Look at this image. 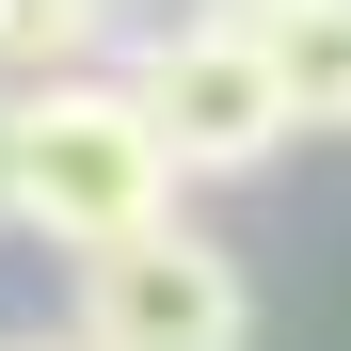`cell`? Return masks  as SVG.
<instances>
[{"mask_svg":"<svg viewBox=\"0 0 351 351\" xmlns=\"http://www.w3.org/2000/svg\"><path fill=\"white\" fill-rule=\"evenodd\" d=\"M192 16H271V0H192Z\"/></svg>","mask_w":351,"mask_h":351,"instance_id":"cell-7","label":"cell"},{"mask_svg":"<svg viewBox=\"0 0 351 351\" xmlns=\"http://www.w3.org/2000/svg\"><path fill=\"white\" fill-rule=\"evenodd\" d=\"M160 208H176V160L144 144V112H128L112 64L0 96V223H16V240L96 256V240H128V223H160Z\"/></svg>","mask_w":351,"mask_h":351,"instance_id":"cell-1","label":"cell"},{"mask_svg":"<svg viewBox=\"0 0 351 351\" xmlns=\"http://www.w3.org/2000/svg\"><path fill=\"white\" fill-rule=\"evenodd\" d=\"M128 48V0H0V96L16 80H80Z\"/></svg>","mask_w":351,"mask_h":351,"instance_id":"cell-5","label":"cell"},{"mask_svg":"<svg viewBox=\"0 0 351 351\" xmlns=\"http://www.w3.org/2000/svg\"><path fill=\"white\" fill-rule=\"evenodd\" d=\"M80 351H256V271L208 240V223H128V240L80 256Z\"/></svg>","mask_w":351,"mask_h":351,"instance_id":"cell-3","label":"cell"},{"mask_svg":"<svg viewBox=\"0 0 351 351\" xmlns=\"http://www.w3.org/2000/svg\"><path fill=\"white\" fill-rule=\"evenodd\" d=\"M256 64L287 96V144H351V0H271Z\"/></svg>","mask_w":351,"mask_h":351,"instance_id":"cell-4","label":"cell"},{"mask_svg":"<svg viewBox=\"0 0 351 351\" xmlns=\"http://www.w3.org/2000/svg\"><path fill=\"white\" fill-rule=\"evenodd\" d=\"M112 80H128L144 144L176 160V192L287 160V96H271V64H256V16H128Z\"/></svg>","mask_w":351,"mask_h":351,"instance_id":"cell-2","label":"cell"},{"mask_svg":"<svg viewBox=\"0 0 351 351\" xmlns=\"http://www.w3.org/2000/svg\"><path fill=\"white\" fill-rule=\"evenodd\" d=\"M0 351H80V335H48V319H32V335H0Z\"/></svg>","mask_w":351,"mask_h":351,"instance_id":"cell-6","label":"cell"}]
</instances>
